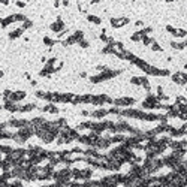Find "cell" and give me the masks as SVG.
<instances>
[{
    "mask_svg": "<svg viewBox=\"0 0 187 187\" xmlns=\"http://www.w3.org/2000/svg\"><path fill=\"white\" fill-rule=\"evenodd\" d=\"M79 114H81L83 117H90V111H87V109H83Z\"/></svg>",
    "mask_w": 187,
    "mask_h": 187,
    "instance_id": "28",
    "label": "cell"
},
{
    "mask_svg": "<svg viewBox=\"0 0 187 187\" xmlns=\"http://www.w3.org/2000/svg\"><path fill=\"white\" fill-rule=\"evenodd\" d=\"M23 33H24V30L21 29V27H18V29H15V30H12V32H9V39H12V41H15V39H18L19 36H23Z\"/></svg>",
    "mask_w": 187,
    "mask_h": 187,
    "instance_id": "16",
    "label": "cell"
},
{
    "mask_svg": "<svg viewBox=\"0 0 187 187\" xmlns=\"http://www.w3.org/2000/svg\"><path fill=\"white\" fill-rule=\"evenodd\" d=\"M26 97H27V93H26L24 90H15V91H11V94H9L8 101L15 102V103H19L21 101H24Z\"/></svg>",
    "mask_w": 187,
    "mask_h": 187,
    "instance_id": "5",
    "label": "cell"
},
{
    "mask_svg": "<svg viewBox=\"0 0 187 187\" xmlns=\"http://www.w3.org/2000/svg\"><path fill=\"white\" fill-rule=\"evenodd\" d=\"M30 85H37V81H34V79H32V81H30Z\"/></svg>",
    "mask_w": 187,
    "mask_h": 187,
    "instance_id": "32",
    "label": "cell"
},
{
    "mask_svg": "<svg viewBox=\"0 0 187 187\" xmlns=\"http://www.w3.org/2000/svg\"><path fill=\"white\" fill-rule=\"evenodd\" d=\"M135 27H138L139 30H142V29H144V21H141V19H139V21H136Z\"/></svg>",
    "mask_w": 187,
    "mask_h": 187,
    "instance_id": "27",
    "label": "cell"
},
{
    "mask_svg": "<svg viewBox=\"0 0 187 187\" xmlns=\"http://www.w3.org/2000/svg\"><path fill=\"white\" fill-rule=\"evenodd\" d=\"M41 62H42V63H47V57H45V55H44V57H41Z\"/></svg>",
    "mask_w": 187,
    "mask_h": 187,
    "instance_id": "34",
    "label": "cell"
},
{
    "mask_svg": "<svg viewBox=\"0 0 187 187\" xmlns=\"http://www.w3.org/2000/svg\"><path fill=\"white\" fill-rule=\"evenodd\" d=\"M79 76H81V78H87V72H81Z\"/></svg>",
    "mask_w": 187,
    "mask_h": 187,
    "instance_id": "30",
    "label": "cell"
},
{
    "mask_svg": "<svg viewBox=\"0 0 187 187\" xmlns=\"http://www.w3.org/2000/svg\"><path fill=\"white\" fill-rule=\"evenodd\" d=\"M154 41H156V39H154L153 36H144L141 42L144 44V47H151V44H153Z\"/></svg>",
    "mask_w": 187,
    "mask_h": 187,
    "instance_id": "19",
    "label": "cell"
},
{
    "mask_svg": "<svg viewBox=\"0 0 187 187\" xmlns=\"http://www.w3.org/2000/svg\"><path fill=\"white\" fill-rule=\"evenodd\" d=\"M15 5H17L18 8H26V5H27V3H26V2H17Z\"/></svg>",
    "mask_w": 187,
    "mask_h": 187,
    "instance_id": "29",
    "label": "cell"
},
{
    "mask_svg": "<svg viewBox=\"0 0 187 187\" xmlns=\"http://www.w3.org/2000/svg\"><path fill=\"white\" fill-rule=\"evenodd\" d=\"M184 70L187 72V63H184Z\"/></svg>",
    "mask_w": 187,
    "mask_h": 187,
    "instance_id": "37",
    "label": "cell"
},
{
    "mask_svg": "<svg viewBox=\"0 0 187 187\" xmlns=\"http://www.w3.org/2000/svg\"><path fill=\"white\" fill-rule=\"evenodd\" d=\"M8 124H9V127H14V129H21V127H24V126H27L29 124V120H24V118H11L8 120Z\"/></svg>",
    "mask_w": 187,
    "mask_h": 187,
    "instance_id": "7",
    "label": "cell"
},
{
    "mask_svg": "<svg viewBox=\"0 0 187 187\" xmlns=\"http://www.w3.org/2000/svg\"><path fill=\"white\" fill-rule=\"evenodd\" d=\"M60 5H62V3H60V2H54V8H58V6H60Z\"/></svg>",
    "mask_w": 187,
    "mask_h": 187,
    "instance_id": "33",
    "label": "cell"
},
{
    "mask_svg": "<svg viewBox=\"0 0 187 187\" xmlns=\"http://www.w3.org/2000/svg\"><path fill=\"white\" fill-rule=\"evenodd\" d=\"M150 48H151V51H154V52H163V48H162V47H160V44H159V42H156V41L151 44V47H150Z\"/></svg>",
    "mask_w": 187,
    "mask_h": 187,
    "instance_id": "22",
    "label": "cell"
},
{
    "mask_svg": "<svg viewBox=\"0 0 187 187\" xmlns=\"http://www.w3.org/2000/svg\"><path fill=\"white\" fill-rule=\"evenodd\" d=\"M50 30H51L52 33H55V34H58V33H62V32H65V30H66V24H65V21L62 19L60 15L57 17V19H55L54 23L50 24Z\"/></svg>",
    "mask_w": 187,
    "mask_h": 187,
    "instance_id": "3",
    "label": "cell"
},
{
    "mask_svg": "<svg viewBox=\"0 0 187 187\" xmlns=\"http://www.w3.org/2000/svg\"><path fill=\"white\" fill-rule=\"evenodd\" d=\"M62 68H63V62L57 58V60L54 62V65H52V66H51V69H52V73H55V72H58V70H60V69H62Z\"/></svg>",
    "mask_w": 187,
    "mask_h": 187,
    "instance_id": "20",
    "label": "cell"
},
{
    "mask_svg": "<svg viewBox=\"0 0 187 187\" xmlns=\"http://www.w3.org/2000/svg\"><path fill=\"white\" fill-rule=\"evenodd\" d=\"M141 87L147 91V93H151V84H150V79L144 75H141Z\"/></svg>",
    "mask_w": 187,
    "mask_h": 187,
    "instance_id": "12",
    "label": "cell"
},
{
    "mask_svg": "<svg viewBox=\"0 0 187 187\" xmlns=\"http://www.w3.org/2000/svg\"><path fill=\"white\" fill-rule=\"evenodd\" d=\"M108 114V108H96L94 111H90V117L94 118L96 121H101V120H105Z\"/></svg>",
    "mask_w": 187,
    "mask_h": 187,
    "instance_id": "6",
    "label": "cell"
},
{
    "mask_svg": "<svg viewBox=\"0 0 187 187\" xmlns=\"http://www.w3.org/2000/svg\"><path fill=\"white\" fill-rule=\"evenodd\" d=\"M186 93H187V85H186Z\"/></svg>",
    "mask_w": 187,
    "mask_h": 187,
    "instance_id": "39",
    "label": "cell"
},
{
    "mask_svg": "<svg viewBox=\"0 0 187 187\" xmlns=\"http://www.w3.org/2000/svg\"><path fill=\"white\" fill-rule=\"evenodd\" d=\"M102 54H112V48L111 45H105L102 48Z\"/></svg>",
    "mask_w": 187,
    "mask_h": 187,
    "instance_id": "25",
    "label": "cell"
},
{
    "mask_svg": "<svg viewBox=\"0 0 187 187\" xmlns=\"http://www.w3.org/2000/svg\"><path fill=\"white\" fill-rule=\"evenodd\" d=\"M39 109H41L42 112L52 114V115H55V114H58V112H60V108H57V105H55V103H47V105H44V106H39Z\"/></svg>",
    "mask_w": 187,
    "mask_h": 187,
    "instance_id": "8",
    "label": "cell"
},
{
    "mask_svg": "<svg viewBox=\"0 0 187 187\" xmlns=\"http://www.w3.org/2000/svg\"><path fill=\"white\" fill-rule=\"evenodd\" d=\"M142 37H144V34H142L141 30H138V32H135V33L130 34V41H132V42H141V41H142Z\"/></svg>",
    "mask_w": 187,
    "mask_h": 187,
    "instance_id": "18",
    "label": "cell"
},
{
    "mask_svg": "<svg viewBox=\"0 0 187 187\" xmlns=\"http://www.w3.org/2000/svg\"><path fill=\"white\" fill-rule=\"evenodd\" d=\"M19 27H21V29H23V30L26 32V30H29V29H32V27H33V21L27 18V19H26V21H24V23H23V24H21Z\"/></svg>",
    "mask_w": 187,
    "mask_h": 187,
    "instance_id": "21",
    "label": "cell"
},
{
    "mask_svg": "<svg viewBox=\"0 0 187 187\" xmlns=\"http://www.w3.org/2000/svg\"><path fill=\"white\" fill-rule=\"evenodd\" d=\"M186 8H187V5H186Z\"/></svg>",
    "mask_w": 187,
    "mask_h": 187,
    "instance_id": "40",
    "label": "cell"
},
{
    "mask_svg": "<svg viewBox=\"0 0 187 187\" xmlns=\"http://www.w3.org/2000/svg\"><path fill=\"white\" fill-rule=\"evenodd\" d=\"M130 84L135 87H141V76H132L130 78Z\"/></svg>",
    "mask_w": 187,
    "mask_h": 187,
    "instance_id": "23",
    "label": "cell"
},
{
    "mask_svg": "<svg viewBox=\"0 0 187 187\" xmlns=\"http://www.w3.org/2000/svg\"><path fill=\"white\" fill-rule=\"evenodd\" d=\"M78 45H79V47H81V48H83V50H87V48H90V42H88V41H87V39H83V41H81V42H79V44H78Z\"/></svg>",
    "mask_w": 187,
    "mask_h": 187,
    "instance_id": "24",
    "label": "cell"
},
{
    "mask_svg": "<svg viewBox=\"0 0 187 187\" xmlns=\"http://www.w3.org/2000/svg\"><path fill=\"white\" fill-rule=\"evenodd\" d=\"M3 75H5V72H3V70H0V78H3Z\"/></svg>",
    "mask_w": 187,
    "mask_h": 187,
    "instance_id": "35",
    "label": "cell"
},
{
    "mask_svg": "<svg viewBox=\"0 0 187 187\" xmlns=\"http://www.w3.org/2000/svg\"><path fill=\"white\" fill-rule=\"evenodd\" d=\"M85 18H87L88 23H91V24H94V26H101V24H102V18L94 15V14H87Z\"/></svg>",
    "mask_w": 187,
    "mask_h": 187,
    "instance_id": "11",
    "label": "cell"
},
{
    "mask_svg": "<svg viewBox=\"0 0 187 187\" xmlns=\"http://www.w3.org/2000/svg\"><path fill=\"white\" fill-rule=\"evenodd\" d=\"M174 37H177V39H184V37H187V30L186 29H177L175 33H174Z\"/></svg>",
    "mask_w": 187,
    "mask_h": 187,
    "instance_id": "17",
    "label": "cell"
},
{
    "mask_svg": "<svg viewBox=\"0 0 187 187\" xmlns=\"http://www.w3.org/2000/svg\"><path fill=\"white\" fill-rule=\"evenodd\" d=\"M42 42H44V45H45V47H48V50H52V48H54V45H55V44H58V42H57V39H52V37H50V36H44Z\"/></svg>",
    "mask_w": 187,
    "mask_h": 187,
    "instance_id": "13",
    "label": "cell"
},
{
    "mask_svg": "<svg viewBox=\"0 0 187 187\" xmlns=\"http://www.w3.org/2000/svg\"><path fill=\"white\" fill-rule=\"evenodd\" d=\"M0 12H2V11H0Z\"/></svg>",
    "mask_w": 187,
    "mask_h": 187,
    "instance_id": "41",
    "label": "cell"
},
{
    "mask_svg": "<svg viewBox=\"0 0 187 187\" xmlns=\"http://www.w3.org/2000/svg\"><path fill=\"white\" fill-rule=\"evenodd\" d=\"M109 23H111V27L112 29H121V27H124V26H127L129 23H130V18L127 17H112L109 19Z\"/></svg>",
    "mask_w": 187,
    "mask_h": 187,
    "instance_id": "4",
    "label": "cell"
},
{
    "mask_svg": "<svg viewBox=\"0 0 187 187\" xmlns=\"http://www.w3.org/2000/svg\"><path fill=\"white\" fill-rule=\"evenodd\" d=\"M37 108V105L36 103H26V105H21V108H19V112H32L33 109Z\"/></svg>",
    "mask_w": 187,
    "mask_h": 187,
    "instance_id": "15",
    "label": "cell"
},
{
    "mask_svg": "<svg viewBox=\"0 0 187 187\" xmlns=\"http://www.w3.org/2000/svg\"><path fill=\"white\" fill-rule=\"evenodd\" d=\"M19 108H21V105L19 103H15V102H11V101H5L3 103V109L5 111H8V112H19Z\"/></svg>",
    "mask_w": 187,
    "mask_h": 187,
    "instance_id": "9",
    "label": "cell"
},
{
    "mask_svg": "<svg viewBox=\"0 0 187 187\" xmlns=\"http://www.w3.org/2000/svg\"><path fill=\"white\" fill-rule=\"evenodd\" d=\"M123 73V69H106V70H103L101 73H96V75H91L88 79H90V83L91 84H101V83H105V81H108V79H112V78H115V76H118Z\"/></svg>",
    "mask_w": 187,
    "mask_h": 187,
    "instance_id": "1",
    "label": "cell"
},
{
    "mask_svg": "<svg viewBox=\"0 0 187 187\" xmlns=\"http://www.w3.org/2000/svg\"><path fill=\"white\" fill-rule=\"evenodd\" d=\"M165 30H166L168 33H171V34H172V36H174V33H175V30H177V29H175L174 26H171V24H168V26L165 27Z\"/></svg>",
    "mask_w": 187,
    "mask_h": 187,
    "instance_id": "26",
    "label": "cell"
},
{
    "mask_svg": "<svg viewBox=\"0 0 187 187\" xmlns=\"http://www.w3.org/2000/svg\"><path fill=\"white\" fill-rule=\"evenodd\" d=\"M183 42H184V45H186V48H187V39H184Z\"/></svg>",
    "mask_w": 187,
    "mask_h": 187,
    "instance_id": "36",
    "label": "cell"
},
{
    "mask_svg": "<svg viewBox=\"0 0 187 187\" xmlns=\"http://www.w3.org/2000/svg\"><path fill=\"white\" fill-rule=\"evenodd\" d=\"M135 103H136V99L135 97H132V96H120V97H115V99H114L112 105H114V106H117V108L124 109V108H130V106H133Z\"/></svg>",
    "mask_w": 187,
    "mask_h": 187,
    "instance_id": "2",
    "label": "cell"
},
{
    "mask_svg": "<svg viewBox=\"0 0 187 187\" xmlns=\"http://www.w3.org/2000/svg\"><path fill=\"white\" fill-rule=\"evenodd\" d=\"M62 5H63V6H69V5H70V3H69L68 0H65V2H62Z\"/></svg>",
    "mask_w": 187,
    "mask_h": 187,
    "instance_id": "31",
    "label": "cell"
},
{
    "mask_svg": "<svg viewBox=\"0 0 187 187\" xmlns=\"http://www.w3.org/2000/svg\"><path fill=\"white\" fill-rule=\"evenodd\" d=\"M2 109H3V105H2V103H0V111H2Z\"/></svg>",
    "mask_w": 187,
    "mask_h": 187,
    "instance_id": "38",
    "label": "cell"
},
{
    "mask_svg": "<svg viewBox=\"0 0 187 187\" xmlns=\"http://www.w3.org/2000/svg\"><path fill=\"white\" fill-rule=\"evenodd\" d=\"M169 45H171V48H174V50H177V51H183L184 48H186V45H184V42L183 41H171L169 42Z\"/></svg>",
    "mask_w": 187,
    "mask_h": 187,
    "instance_id": "14",
    "label": "cell"
},
{
    "mask_svg": "<svg viewBox=\"0 0 187 187\" xmlns=\"http://www.w3.org/2000/svg\"><path fill=\"white\" fill-rule=\"evenodd\" d=\"M171 79H172L174 84L178 85V87H184V85H187V83L183 79V76H181L180 72H174V73L171 75Z\"/></svg>",
    "mask_w": 187,
    "mask_h": 187,
    "instance_id": "10",
    "label": "cell"
}]
</instances>
